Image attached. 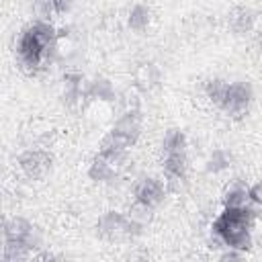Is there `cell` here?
Listing matches in <instances>:
<instances>
[{"label": "cell", "mask_w": 262, "mask_h": 262, "mask_svg": "<svg viewBox=\"0 0 262 262\" xmlns=\"http://www.w3.org/2000/svg\"><path fill=\"white\" fill-rule=\"evenodd\" d=\"M229 166H231V154H229L227 149H221V147H219V149H213V151H211L205 170H207L209 174H219V172L227 170Z\"/></svg>", "instance_id": "15"}, {"label": "cell", "mask_w": 262, "mask_h": 262, "mask_svg": "<svg viewBox=\"0 0 262 262\" xmlns=\"http://www.w3.org/2000/svg\"><path fill=\"white\" fill-rule=\"evenodd\" d=\"M149 20H151V12L143 4H135L131 8V12H129V18H127V23H129V27L133 31H145Z\"/></svg>", "instance_id": "17"}, {"label": "cell", "mask_w": 262, "mask_h": 262, "mask_svg": "<svg viewBox=\"0 0 262 262\" xmlns=\"http://www.w3.org/2000/svg\"><path fill=\"white\" fill-rule=\"evenodd\" d=\"M4 239H23V242H29L31 248H39V239H37V231L35 227L23 219V217H12L4 223Z\"/></svg>", "instance_id": "6"}, {"label": "cell", "mask_w": 262, "mask_h": 262, "mask_svg": "<svg viewBox=\"0 0 262 262\" xmlns=\"http://www.w3.org/2000/svg\"><path fill=\"white\" fill-rule=\"evenodd\" d=\"M162 166H164V176L186 180V172H188L186 154H166Z\"/></svg>", "instance_id": "12"}, {"label": "cell", "mask_w": 262, "mask_h": 262, "mask_svg": "<svg viewBox=\"0 0 262 262\" xmlns=\"http://www.w3.org/2000/svg\"><path fill=\"white\" fill-rule=\"evenodd\" d=\"M252 98H254V90L250 86V82H244V80H237V82H229L227 86V92H225V98L221 102V111L231 115V117H239L244 115L250 104H252Z\"/></svg>", "instance_id": "3"}, {"label": "cell", "mask_w": 262, "mask_h": 262, "mask_svg": "<svg viewBox=\"0 0 262 262\" xmlns=\"http://www.w3.org/2000/svg\"><path fill=\"white\" fill-rule=\"evenodd\" d=\"M51 2H53V8H55V14H66L74 6V0H51Z\"/></svg>", "instance_id": "21"}, {"label": "cell", "mask_w": 262, "mask_h": 262, "mask_svg": "<svg viewBox=\"0 0 262 262\" xmlns=\"http://www.w3.org/2000/svg\"><path fill=\"white\" fill-rule=\"evenodd\" d=\"M33 252L31 244L29 242H23V239H4V260L6 262H16V260H25L29 258V254Z\"/></svg>", "instance_id": "13"}, {"label": "cell", "mask_w": 262, "mask_h": 262, "mask_svg": "<svg viewBox=\"0 0 262 262\" xmlns=\"http://www.w3.org/2000/svg\"><path fill=\"white\" fill-rule=\"evenodd\" d=\"M227 86H229V82H225V80H221V78L207 80V84H205V94H207V98H209L213 104L221 106V102H223V98H225V92H227Z\"/></svg>", "instance_id": "18"}, {"label": "cell", "mask_w": 262, "mask_h": 262, "mask_svg": "<svg viewBox=\"0 0 262 262\" xmlns=\"http://www.w3.org/2000/svg\"><path fill=\"white\" fill-rule=\"evenodd\" d=\"M115 174H117V168H115L104 156L98 154V156L92 158V162H90V166H88V176H90V180H94V182H106V180H113Z\"/></svg>", "instance_id": "10"}, {"label": "cell", "mask_w": 262, "mask_h": 262, "mask_svg": "<svg viewBox=\"0 0 262 262\" xmlns=\"http://www.w3.org/2000/svg\"><path fill=\"white\" fill-rule=\"evenodd\" d=\"M133 80H135V88L137 90L149 92V90H154L160 84V70L151 61H141L133 70Z\"/></svg>", "instance_id": "7"}, {"label": "cell", "mask_w": 262, "mask_h": 262, "mask_svg": "<svg viewBox=\"0 0 262 262\" xmlns=\"http://www.w3.org/2000/svg\"><path fill=\"white\" fill-rule=\"evenodd\" d=\"M113 129L123 133V135H127L135 143L139 133H141V111H123V115L117 119Z\"/></svg>", "instance_id": "8"}, {"label": "cell", "mask_w": 262, "mask_h": 262, "mask_svg": "<svg viewBox=\"0 0 262 262\" xmlns=\"http://www.w3.org/2000/svg\"><path fill=\"white\" fill-rule=\"evenodd\" d=\"M51 164L53 158L45 149H27L18 158V166L29 178H43L51 170Z\"/></svg>", "instance_id": "4"}, {"label": "cell", "mask_w": 262, "mask_h": 262, "mask_svg": "<svg viewBox=\"0 0 262 262\" xmlns=\"http://www.w3.org/2000/svg\"><path fill=\"white\" fill-rule=\"evenodd\" d=\"M256 219V211L252 207H223L217 219L211 225L215 237L223 242L225 248H233L239 252L250 250L252 246V223Z\"/></svg>", "instance_id": "1"}, {"label": "cell", "mask_w": 262, "mask_h": 262, "mask_svg": "<svg viewBox=\"0 0 262 262\" xmlns=\"http://www.w3.org/2000/svg\"><path fill=\"white\" fill-rule=\"evenodd\" d=\"M260 49H262V39H260Z\"/></svg>", "instance_id": "22"}, {"label": "cell", "mask_w": 262, "mask_h": 262, "mask_svg": "<svg viewBox=\"0 0 262 262\" xmlns=\"http://www.w3.org/2000/svg\"><path fill=\"white\" fill-rule=\"evenodd\" d=\"M96 231L102 239H108V242H121V239H131V237H137L143 227H139L137 223H133L127 215L123 213H117V211H106L98 223H96Z\"/></svg>", "instance_id": "2"}, {"label": "cell", "mask_w": 262, "mask_h": 262, "mask_svg": "<svg viewBox=\"0 0 262 262\" xmlns=\"http://www.w3.org/2000/svg\"><path fill=\"white\" fill-rule=\"evenodd\" d=\"M86 98H94V100H102V102H113V100H117V92H115L113 84L106 78H96V80L88 82Z\"/></svg>", "instance_id": "11"}, {"label": "cell", "mask_w": 262, "mask_h": 262, "mask_svg": "<svg viewBox=\"0 0 262 262\" xmlns=\"http://www.w3.org/2000/svg\"><path fill=\"white\" fill-rule=\"evenodd\" d=\"M127 217H129L133 223H137L139 227H145V225L151 221V217H154V207H149V205H145V203L135 201V203L131 205V209H129Z\"/></svg>", "instance_id": "19"}, {"label": "cell", "mask_w": 262, "mask_h": 262, "mask_svg": "<svg viewBox=\"0 0 262 262\" xmlns=\"http://www.w3.org/2000/svg\"><path fill=\"white\" fill-rule=\"evenodd\" d=\"M248 196L252 205H260L262 207V182H256L252 186H248Z\"/></svg>", "instance_id": "20"}, {"label": "cell", "mask_w": 262, "mask_h": 262, "mask_svg": "<svg viewBox=\"0 0 262 262\" xmlns=\"http://www.w3.org/2000/svg\"><path fill=\"white\" fill-rule=\"evenodd\" d=\"M227 25L233 33L244 35L254 27V12L248 6H233L227 14Z\"/></svg>", "instance_id": "9"}, {"label": "cell", "mask_w": 262, "mask_h": 262, "mask_svg": "<svg viewBox=\"0 0 262 262\" xmlns=\"http://www.w3.org/2000/svg\"><path fill=\"white\" fill-rule=\"evenodd\" d=\"M135 201L145 203L149 207H158L166 196V186L156 178H141L133 188Z\"/></svg>", "instance_id": "5"}, {"label": "cell", "mask_w": 262, "mask_h": 262, "mask_svg": "<svg viewBox=\"0 0 262 262\" xmlns=\"http://www.w3.org/2000/svg\"><path fill=\"white\" fill-rule=\"evenodd\" d=\"M250 203V196H248V186H242V184H233L225 190L223 194V207H246Z\"/></svg>", "instance_id": "16"}, {"label": "cell", "mask_w": 262, "mask_h": 262, "mask_svg": "<svg viewBox=\"0 0 262 262\" xmlns=\"http://www.w3.org/2000/svg\"><path fill=\"white\" fill-rule=\"evenodd\" d=\"M164 154H186V135L178 129H170L162 141Z\"/></svg>", "instance_id": "14"}]
</instances>
